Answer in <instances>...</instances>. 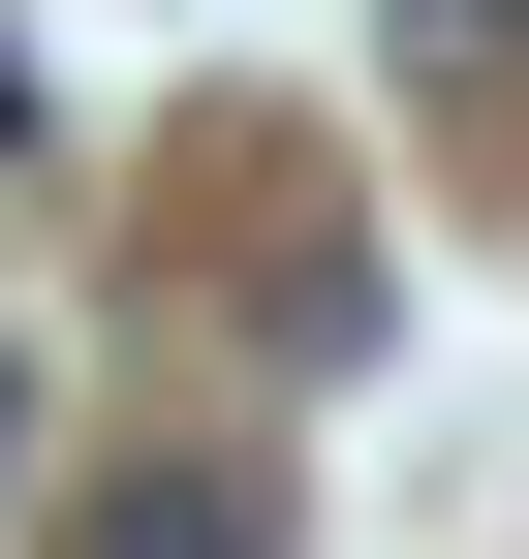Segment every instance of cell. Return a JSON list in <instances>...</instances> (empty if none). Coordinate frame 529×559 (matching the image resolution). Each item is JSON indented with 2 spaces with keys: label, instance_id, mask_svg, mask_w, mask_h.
Returning <instances> with one entry per match:
<instances>
[{
  "label": "cell",
  "instance_id": "6da1fadb",
  "mask_svg": "<svg viewBox=\"0 0 529 559\" xmlns=\"http://www.w3.org/2000/svg\"><path fill=\"white\" fill-rule=\"evenodd\" d=\"M62 559H281L249 466H125V498H62Z\"/></svg>",
  "mask_w": 529,
  "mask_h": 559
},
{
  "label": "cell",
  "instance_id": "7a4b0ae2",
  "mask_svg": "<svg viewBox=\"0 0 529 559\" xmlns=\"http://www.w3.org/2000/svg\"><path fill=\"white\" fill-rule=\"evenodd\" d=\"M405 94H529V0H405Z\"/></svg>",
  "mask_w": 529,
  "mask_h": 559
},
{
  "label": "cell",
  "instance_id": "3957f363",
  "mask_svg": "<svg viewBox=\"0 0 529 559\" xmlns=\"http://www.w3.org/2000/svg\"><path fill=\"white\" fill-rule=\"evenodd\" d=\"M0 466H32V373H0Z\"/></svg>",
  "mask_w": 529,
  "mask_h": 559
},
{
  "label": "cell",
  "instance_id": "277c9868",
  "mask_svg": "<svg viewBox=\"0 0 529 559\" xmlns=\"http://www.w3.org/2000/svg\"><path fill=\"white\" fill-rule=\"evenodd\" d=\"M0 124H32V62H0Z\"/></svg>",
  "mask_w": 529,
  "mask_h": 559
}]
</instances>
